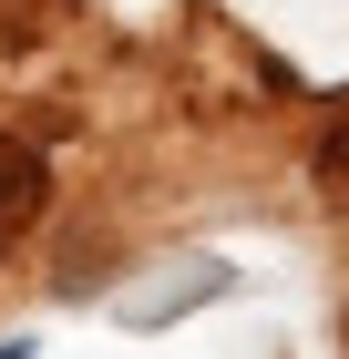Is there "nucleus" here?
Here are the masks:
<instances>
[{"label":"nucleus","mask_w":349,"mask_h":359,"mask_svg":"<svg viewBox=\"0 0 349 359\" xmlns=\"http://www.w3.org/2000/svg\"><path fill=\"white\" fill-rule=\"evenodd\" d=\"M41 195H52V165L31 154L21 134H0V257L31 236V216H41Z\"/></svg>","instance_id":"f257e3e1"},{"label":"nucleus","mask_w":349,"mask_h":359,"mask_svg":"<svg viewBox=\"0 0 349 359\" xmlns=\"http://www.w3.org/2000/svg\"><path fill=\"white\" fill-rule=\"evenodd\" d=\"M319 175H329V195H349V103L329 113V134H319Z\"/></svg>","instance_id":"f03ea898"},{"label":"nucleus","mask_w":349,"mask_h":359,"mask_svg":"<svg viewBox=\"0 0 349 359\" xmlns=\"http://www.w3.org/2000/svg\"><path fill=\"white\" fill-rule=\"evenodd\" d=\"M0 359H31V349H21V339H11V349H0Z\"/></svg>","instance_id":"7ed1b4c3"}]
</instances>
